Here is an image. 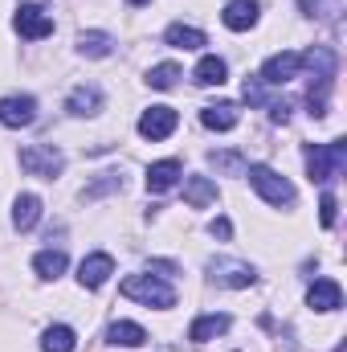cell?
I'll use <instances>...</instances> for the list:
<instances>
[{
    "label": "cell",
    "instance_id": "obj_1",
    "mask_svg": "<svg viewBox=\"0 0 347 352\" xmlns=\"http://www.w3.org/2000/svg\"><path fill=\"white\" fill-rule=\"evenodd\" d=\"M347 168V140H331V144H307V173L315 184H327Z\"/></svg>",
    "mask_w": 347,
    "mask_h": 352
},
{
    "label": "cell",
    "instance_id": "obj_2",
    "mask_svg": "<svg viewBox=\"0 0 347 352\" xmlns=\"http://www.w3.org/2000/svg\"><path fill=\"white\" fill-rule=\"evenodd\" d=\"M127 299H139V303H147V307H172L176 303V291L168 283H160L156 274H131V278H123V287H119Z\"/></svg>",
    "mask_w": 347,
    "mask_h": 352
},
{
    "label": "cell",
    "instance_id": "obj_3",
    "mask_svg": "<svg viewBox=\"0 0 347 352\" xmlns=\"http://www.w3.org/2000/svg\"><path fill=\"white\" fill-rule=\"evenodd\" d=\"M21 168L29 176H41V180H53V176L66 168V156L53 148V144H29V148H21Z\"/></svg>",
    "mask_w": 347,
    "mask_h": 352
},
{
    "label": "cell",
    "instance_id": "obj_4",
    "mask_svg": "<svg viewBox=\"0 0 347 352\" xmlns=\"http://www.w3.org/2000/svg\"><path fill=\"white\" fill-rule=\"evenodd\" d=\"M246 176H250V184L258 188L270 205H294V184H290L286 176H278L274 168H265V164H246Z\"/></svg>",
    "mask_w": 347,
    "mask_h": 352
},
{
    "label": "cell",
    "instance_id": "obj_5",
    "mask_svg": "<svg viewBox=\"0 0 347 352\" xmlns=\"http://www.w3.org/2000/svg\"><path fill=\"white\" fill-rule=\"evenodd\" d=\"M12 29H16L21 37H29V41H41V37L53 33V16H49L41 4H21L16 16H12Z\"/></svg>",
    "mask_w": 347,
    "mask_h": 352
},
{
    "label": "cell",
    "instance_id": "obj_6",
    "mask_svg": "<svg viewBox=\"0 0 347 352\" xmlns=\"http://www.w3.org/2000/svg\"><path fill=\"white\" fill-rule=\"evenodd\" d=\"M0 123L4 127H33L37 123V98L33 94H8L0 98Z\"/></svg>",
    "mask_w": 347,
    "mask_h": 352
},
{
    "label": "cell",
    "instance_id": "obj_7",
    "mask_svg": "<svg viewBox=\"0 0 347 352\" xmlns=\"http://www.w3.org/2000/svg\"><path fill=\"white\" fill-rule=\"evenodd\" d=\"M176 127H180V115H176L172 107H147L139 115V135L143 140H168Z\"/></svg>",
    "mask_w": 347,
    "mask_h": 352
},
{
    "label": "cell",
    "instance_id": "obj_8",
    "mask_svg": "<svg viewBox=\"0 0 347 352\" xmlns=\"http://www.w3.org/2000/svg\"><path fill=\"white\" fill-rule=\"evenodd\" d=\"M208 274H213V283H221V287H250V283H254V266L237 263V258H213V263H208Z\"/></svg>",
    "mask_w": 347,
    "mask_h": 352
},
{
    "label": "cell",
    "instance_id": "obj_9",
    "mask_svg": "<svg viewBox=\"0 0 347 352\" xmlns=\"http://www.w3.org/2000/svg\"><path fill=\"white\" fill-rule=\"evenodd\" d=\"M298 70H302V54H274V58L261 66V82L282 87V82L298 78Z\"/></svg>",
    "mask_w": 347,
    "mask_h": 352
},
{
    "label": "cell",
    "instance_id": "obj_10",
    "mask_svg": "<svg viewBox=\"0 0 347 352\" xmlns=\"http://www.w3.org/2000/svg\"><path fill=\"white\" fill-rule=\"evenodd\" d=\"M258 0H229L225 4V12H221V21H225V29H233V33H246V29H254L258 25Z\"/></svg>",
    "mask_w": 347,
    "mask_h": 352
},
{
    "label": "cell",
    "instance_id": "obj_11",
    "mask_svg": "<svg viewBox=\"0 0 347 352\" xmlns=\"http://www.w3.org/2000/svg\"><path fill=\"white\" fill-rule=\"evenodd\" d=\"M110 274H115V258H110V254H90V258H82V266H78V283H82L86 291H98Z\"/></svg>",
    "mask_w": 347,
    "mask_h": 352
},
{
    "label": "cell",
    "instance_id": "obj_12",
    "mask_svg": "<svg viewBox=\"0 0 347 352\" xmlns=\"http://www.w3.org/2000/svg\"><path fill=\"white\" fill-rule=\"evenodd\" d=\"M307 303L315 311H335V307H344V291L335 278H315V287L307 291Z\"/></svg>",
    "mask_w": 347,
    "mask_h": 352
},
{
    "label": "cell",
    "instance_id": "obj_13",
    "mask_svg": "<svg viewBox=\"0 0 347 352\" xmlns=\"http://www.w3.org/2000/svg\"><path fill=\"white\" fill-rule=\"evenodd\" d=\"M237 119H241L237 102H213V107L200 111V123H204L208 131H229V127H237Z\"/></svg>",
    "mask_w": 347,
    "mask_h": 352
},
{
    "label": "cell",
    "instance_id": "obj_14",
    "mask_svg": "<svg viewBox=\"0 0 347 352\" xmlns=\"http://www.w3.org/2000/svg\"><path fill=\"white\" fill-rule=\"evenodd\" d=\"M37 221H41V201H37L33 192H21V197L12 201V226H16L21 234H29Z\"/></svg>",
    "mask_w": 347,
    "mask_h": 352
},
{
    "label": "cell",
    "instance_id": "obj_15",
    "mask_svg": "<svg viewBox=\"0 0 347 352\" xmlns=\"http://www.w3.org/2000/svg\"><path fill=\"white\" fill-rule=\"evenodd\" d=\"M66 111L70 115H98L102 111V90L98 87H74L70 90V98H66Z\"/></svg>",
    "mask_w": 347,
    "mask_h": 352
},
{
    "label": "cell",
    "instance_id": "obj_16",
    "mask_svg": "<svg viewBox=\"0 0 347 352\" xmlns=\"http://www.w3.org/2000/svg\"><path fill=\"white\" fill-rule=\"evenodd\" d=\"M184 201H188L192 209H208V205L217 201V184H213L208 176H188V180H184Z\"/></svg>",
    "mask_w": 347,
    "mask_h": 352
},
{
    "label": "cell",
    "instance_id": "obj_17",
    "mask_svg": "<svg viewBox=\"0 0 347 352\" xmlns=\"http://www.w3.org/2000/svg\"><path fill=\"white\" fill-rule=\"evenodd\" d=\"M180 160H160V164H152L147 168V192H168L176 180H180Z\"/></svg>",
    "mask_w": 347,
    "mask_h": 352
},
{
    "label": "cell",
    "instance_id": "obj_18",
    "mask_svg": "<svg viewBox=\"0 0 347 352\" xmlns=\"http://www.w3.org/2000/svg\"><path fill=\"white\" fill-rule=\"evenodd\" d=\"M192 78H196V87H221L225 78H229V66L221 62V58H200L196 62V70H192Z\"/></svg>",
    "mask_w": 347,
    "mask_h": 352
},
{
    "label": "cell",
    "instance_id": "obj_19",
    "mask_svg": "<svg viewBox=\"0 0 347 352\" xmlns=\"http://www.w3.org/2000/svg\"><path fill=\"white\" fill-rule=\"evenodd\" d=\"M229 316H200L196 324H192V332H188V340L192 344H204V340H213V336H221V332H229Z\"/></svg>",
    "mask_w": 347,
    "mask_h": 352
},
{
    "label": "cell",
    "instance_id": "obj_20",
    "mask_svg": "<svg viewBox=\"0 0 347 352\" xmlns=\"http://www.w3.org/2000/svg\"><path fill=\"white\" fill-rule=\"evenodd\" d=\"M164 41L176 45V50H200V45H208V37H204L200 29H192V25H168Z\"/></svg>",
    "mask_w": 347,
    "mask_h": 352
},
{
    "label": "cell",
    "instance_id": "obj_21",
    "mask_svg": "<svg viewBox=\"0 0 347 352\" xmlns=\"http://www.w3.org/2000/svg\"><path fill=\"white\" fill-rule=\"evenodd\" d=\"M106 336H110V344H123V349H139V344L147 340V332H143L139 324H131V320H115Z\"/></svg>",
    "mask_w": 347,
    "mask_h": 352
},
{
    "label": "cell",
    "instance_id": "obj_22",
    "mask_svg": "<svg viewBox=\"0 0 347 352\" xmlns=\"http://www.w3.org/2000/svg\"><path fill=\"white\" fill-rule=\"evenodd\" d=\"M110 50H115V37L102 29H90L78 37V54H86V58H110Z\"/></svg>",
    "mask_w": 347,
    "mask_h": 352
},
{
    "label": "cell",
    "instance_id": "obj_23",
    "mask_svg": "<svg viewBox=\"0 0 347 352\" xmlns=\"http://www.w3.org/2000/svg\"><path fill=\"white\" fill-rule=\"evenodd\" d=\"M41 349H45V352H74V349H78V336H74V328H66V324H53V328H45V336H41Z\"/></svg>",
    "mask_w": 347,
    "mask_h": 352
},
{
    "label": "cell",
    "instance_id": "obj_24",
    "mask_svg": "<svg viewBox=\"0 0 347 352\" xmlns=\"http://www.w3.org/2000/svg\"><path fill=\"white\" fill-rule=\"evenodd\" d=\"M33 270H37L41 278H58V274L66 270V254H62V250H41V254L33 258Z\"/></svg>",
    "mask_w": 347,
    "mask_h": 352
},
{
    "label": "cell",
    "instance_id": "obj_25",
    "mask_svg": "<svg viewBox=\"0 0 347 352\" xmlns=\"http://www.w3.org/2000/svg\"><path fill=\"white\" fill-rule=\"evenodd\" d=\"M119 188H123V176H119V173H98V180L82 188V201H98V197L119 192Z\"/></svg>",
    "mask_w": 347,
    "mask_h": 352
},
{
    "label": "cell",
    "instance_id": "obj_26",
    "mask_svg": "<svg viewBox=\"0 0 347 352\" xmlns=\"http://www.w3.org/2000/svg\"><path fill=\"white\" fill-rule=\"evenodd\" d=\"M176 78H180V66H172V62H164V66H152V70H147V87H156V90H172Z\"/></svg>",
    "mask_w": 347,
    "mask_h": 352
},
{
    "label": "cell",
    "instance_id": "obj_27",
    "mask_svg": "<svg viewBox=\"0 0 347 352\" xmlns=\"http://www.w3.org/2000/svg\"><path fill=\"white\" fill-rule=\"evenodd\" d=\"M213 168L229 173V176H241L246 173V156L241 152H213Z\"/></svg>",
    "mask_w": 347,
    "mask_h": 352
},
{
    "label": "cell",
    "instance_id": "obj_28",
    "mask_svg": "<svg viewBox=\"0 0 347 352\" xmlns=\"http://www.w3.org/2000/svg\"><path fill=\"white\" fill-rule=\"evenodd\" d=\"M335 209H339V201H335L331 192H323V201H319V226H323V230L335 226Z\"/></svg>",
    "mask_w": 347,
    "mask_h": 352
},
{
    "label": "cell",
    "instance_id": "obj_29",
    "mask_svg": "<svg viewBox=\"0 0 347 352\" xmlns=\"http://www.w3.org/2000/svg\"><path fill=\"white\" fill-rule=\"evenodd\" d=\"M208 234H213V238H233V226H229V217H217V221L208 226Z\"/></svg>",
    "mask_w": 347,
    "mask_h": 352
},
{
    "label": "cell",
    "instance_id": "obj_30",
    "mask_svg": "<svg viewBox=\"0 0 347 352\" xmlns=\"http://www.w3.org/2000/svg\"><path fill=\"white\" fill-rule=\"evenodd\" d=\"M127 4H147V0H127Z\"/></svg>",
    "mask_w": 347,
    "mask_h": 352
}]
</instances>
